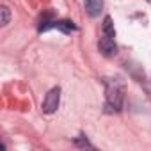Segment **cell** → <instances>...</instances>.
<instances>
[{
    "label": "cell",
    "instance_id": "1",
    "mask_svg": "<svg viewBox=\"0 0 151 151\" xmlns=\"http://www.w3.org/2000/svg\"><path fill=\"white\" fill-rule=\"evenodd\" d=\"M107 107L112 110H119L123 107V98H124V86L119 78H110L107 82Z\"/></svg>",
    "mask_w": 151,
    "mask_h": 151
},
{
    "label": "cell",
    "instance_id": "2",
    "mask_svg": "<svg viewBox=\"0 0 151 151\" xmlns=\"http://www.w3.org/2000/svg\"><path fill=\"white\" fill-rule=\"evenodd\" d=\"M59 101H60V89L59 87L50 89L45 101H43V112L45 114H53L59 109Z\"/></svg>",
    "mask_w": 151,
    "mask_h": 151
},
{
    "label": "cell",
    "instance_id": "3",
    "mask_svg": "<svg viewBox=\"0 0 151 151\" xmlns=\"http://www.w3.org/2000/svg\"><path fill=\"white\" fill-rule=\"evenodd\" d=\"M98 46H100V52H101L105 57H112V55H116V52H117V46H116L114 37H112V36H107V34H103V37L100 39Z\"/></svg>",
    "mask_w": 151,
    "mask_h": 151
},
{
    "label": "cell",
    "instance_id": "4",
    "mask_svg": "<svg viewBox=\"0 0 151 151\" xmlns=\"http://www.w3.org/2000/svg\"><path fill=\"white\" fill-rule=\"evenodd\" d=\"M84 6H86L87 14L91 18H96V16H100V13L103 9V0H86Z\"/></svg>",
    "mask_w": 151,
    "mask_h": 151
},
{
    "label": "cell",
    "instance_id": "5",
    "mask_svg": "<svg viewBox=\"0 0 151 151\" xmlns=\"http://www.w3.org/2000/svg\"><path fill=\"white\" fill-rule=\"evenodd\" d=\"M55 29H59L60 32H64V34H69V32H73V30H77V27L73 25V22H69V20H60V22H55Z\"/></svg>",
    "mask_w": 151,
    "mask_h": 151
},
{
    "label": "cell",
    "instance_id": "6",
    "mask_svg": "<svg viewBox=\"0 0 151 151\" xmlns=\"http://www.w3.org/2000/svg\"><path fill=\"white\" fill-rule=\"evenodd\" d=\"M103 34H107V36H116V30H114V23H112V18L110 16H105V20H103Z\"/></svg>",
    "mask_w": 151,
    "mask_h": 151
},
{
    "label": "cell",
    "instance_id": "7",
    "mask_svg": "<svg viewBox=\"0 0 151 151\" xmlns=\"http://www.w3.org/2000/svg\"><path fill=\"white\" fill-rule=\"evenodd\" d=\"M0 13H2V22H0V23H2V25H7V23H9V18H11L9 7H7V6H2V7H0Z\"/></svg>",
    "mask_w": 151,
    "mask_h": 151
},
{
    "label": "cell",
    "instance_id": "8",
    "mask_svg": "<svg viewBox=\"0 0 151 151\" xmlns=\"http://www.w3.org/2000/svg\"><path fill=\"white\" fill-rule=\"evenodd\" d=\"M77 144H78V146H86V147H93V146H91V144L87 142V139H86V137L78 139V140H77Z\"/></svg>",
    "mask_w": 151,
    "mask_h": 151
},
{
    "label": "cell",
    "instance_id": "9",
    "mask_svg": "<svg viewBox=\"0 0 151 151\" xmlns=\"http://www.w3.org/2000/svg\"><path fill=\"white\" fill-rule=\"evenodd\" d=\"M147 2H149V4H151V0H147Z\"/></svg>",
    "mask_w": 151,
    "mask_h": 151
}]
</instances>
